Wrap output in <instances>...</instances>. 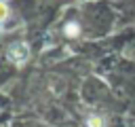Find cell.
Instances as JSON below:
<instances>
[{
  "label": "cell",
  "mask_w": 135,
  "mask_h": 127,
  "mask_svg": "<svg viewBox=\"0 0 135 127\" xmlns=\"http://www.w3.org/2000/svg\"><path fill=\"white\" fill-rule=\"evenodd\" d=\"M6 55H8V59L13 64H25L30 59V44L27 42H21V40L19 42H13V44H8Z\"/></svg>",
  "instance_id": "cell-1"
},
{
  "label": "cell",
  "mask_w": 135,
  "mask_h": 127,
  "mask_svg": "<svg viewBox=\"0 0 135 127\" xmlns=\"http://www.w3.org/2000/svg\"><path fill=\"white\" fill-rule=\"evenodd\" d=\"M63 34H65L68 38L80 36V23H78V21H68V23L63 25Z\"/></svg>",
  "instance_id": "cell-2"
},
{
  "label": "cell",
  "mask_w": 135,
  "mask_h": 127,
  "mask_svg": "<svg viewBox=\"0 0 135 127\" xmlns=\"http://www.w3.org/2000/svg\"><path fill=\"white\" fill-rule=\"evenodd\" d=\"M86 127H105V121L101 114H89L86 116Z\"/></svg>",
  "instance_id": "cell-3"
},
{
  "label": "cell",
  "mask_w": 135,
  "mask_h": 127,
  "mask_svg": "<svg viewBox=\"0 0 135 127\" xmlns=\"http://www.w3.org/2000/svg\"><path fill=\"white\" fill-rule=\"evenodd\" d=\"M8 17H11V8H8V4H6L4 0H0V25H2Z\"/></svg>",
  "instance_id": "cell-4"
}]
</instances>
